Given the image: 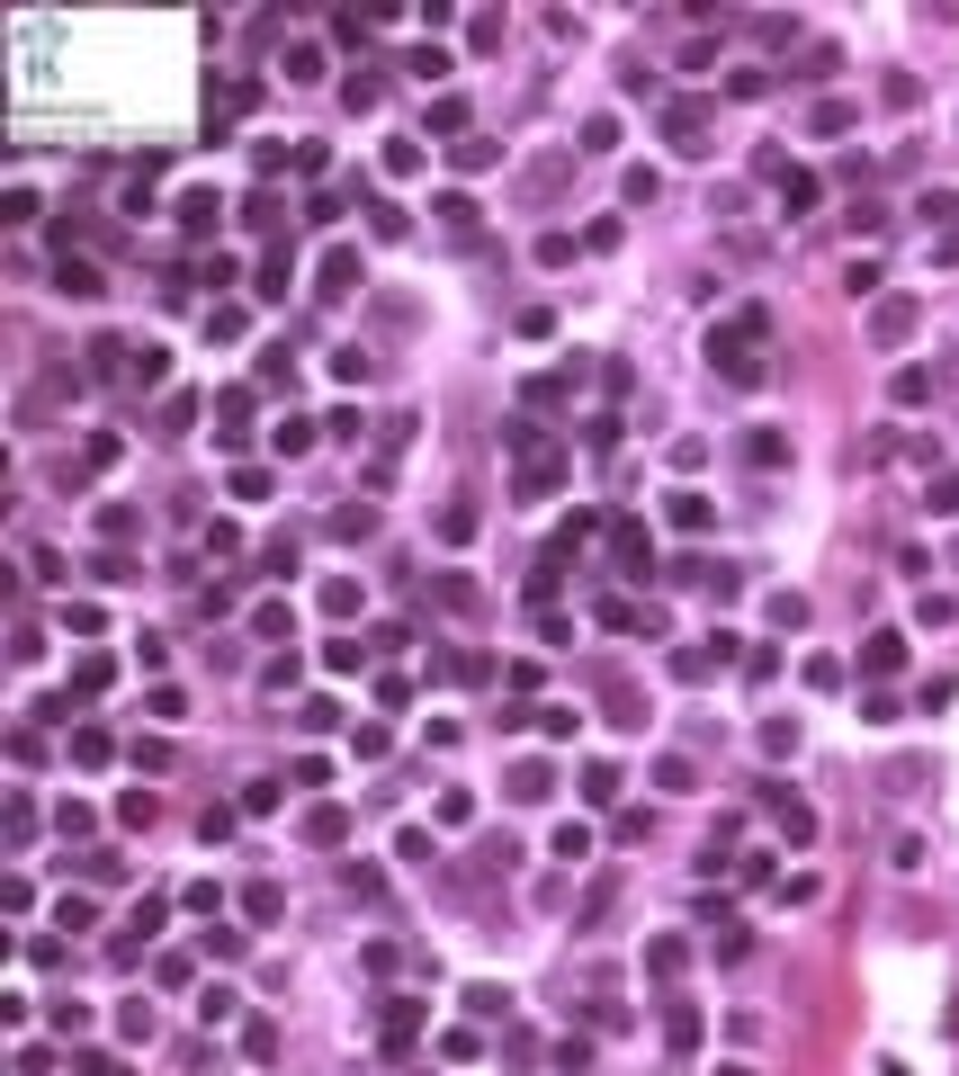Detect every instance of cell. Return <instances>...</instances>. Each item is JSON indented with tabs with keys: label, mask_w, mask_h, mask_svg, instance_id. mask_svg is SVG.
<instances>
[{
	"label": "cell",
	"mask_w": 959,
	"mask_h": 1076,
	"mask_svg": "<svg viewBox=\"0 0 959 1076\" xmlns=\"http://www.w3.org/2000/svg\"><path fill=\"white\" fill-rule=\"evenodd\" d=\"M269 440H279V458H305V449H314V422H297V413H288Z\"/></svg>",
	"instance_id": "obj_25"
},
{
	"label": "cell",
	"mask_w": 959,
	"mask_h": 1076,
	"mask_svg": "<svg viewBox=\"0 0 959 1076\" xmlns=\"http://www.w3.org/2000/svg\"><path fill=\"white\" fill-rule=\"evenodd\" d=\"M117 1032H126V1041H153V1004H144V996L117 1004Z\"/></svg>",
	"instance_id": "obj_24"
},
{
	"label": "cell",
	"mask_w": 959,
	"mask_h": 1076,
	"mask_svg": "<svg viewBox=\"0 0 959 1076\" xmlns=\"http://www.w3.org/2000/svg\"><path fill=\"white\" fill-rule=\"evenodd\" d=\"M10 843H19V852L36 843V807H28V798H10Z\"/></svg>",
	"instance_id": "obj_37"
},
{
	"label": "cell",
	"mask_w": 959,
	"mask_h": 1076,
	"mask_svg": "<svg viewBox=\"0 0 959 1076\" xmlns=\"http://www.w3.org/2000/svg\"><path fill=\"white\" fill-rule=\"evenodd\" d=\"M672 529H709V494H672Z\"/></svg>",
	"instance_id": "obj_30"
},
{
	"label": "cell",
	"mask_w": 959,
	"mask_h": 1076,
	"mask_svg": "<svg viewBox=\"0 0 959 1076\" xmlns=\"http://www.w3.org/2000/svg\"><path fill=\"white\" fill-rule=\"evenodd\" d=\"M887 395H897V404H924V395H933V368H897V386H887Z\"/></svg>",
	"instance_id": "obj_32"
},
{
	"label": "cell",
	"mask_w": 959,
	"mask_h": 1076,
	"mask_svg": "<svg viewBox=\"0 0 959 1076\" xmlns=\"http://www.w3.org/2000/svg\"><path fill=\"white\" fill-rule=\"evenodd\" d=\"M744 458H753V466H780V458H789V440H780V431H753V440H744Z\"/></svg>",
	"instance_id": "obj_29"
},
{
	"label": "cell",
	"mask_w": 959,
	"mask_h": 1076,
	"mask_svg": "<svg viewBox=\"0 0 959 1076\" xmlns=\"http://www.w3.org/2000/svg\"><path fill=\"white\" fill-rule=\"evenodd\" d=\"M583 798H592V807H610V798H619V772L592 763V772H583Z\"/></svg>",
	"instance_id": "obj_31"
},
{
	"label": "cell",
	"mask_w": 959,
	"mask_h": 1076,
	"mask_svg": "<svg viewBox=\"0 0 959 1076\" xmlns=\"http://www.w3.org/2000/svg\"><path fill=\"white\" fill-rule=\"evenodd\" d=\"M664 1041L672 1050H700V1014H691V1004H672V1014H664Z\"/></svg>",
	"instance_id": "obj_20"
},
{
	"label": "cell",
	"mask_w": 959,
	"mask_h": 1076,
	"mask_svg": "<svg viewBox=\"0 0 959 1076\" xmlns=\"http://www.w3.org/2000/svg\"><path fill=\"white\" fill-rule=\"evenodd\" d=\"M763 342H772V314H763V305H744L735 323H718V332H709V368H718L726 386H763Z\"/></svg>",
	"instance_id": "obj_1"
},
{
	"label": "cell",
	"mask_w": 959,
	"mask_h": 1076,
	"mask_svg": "<svg viewBox=\"0 0 959 1076\" xmlns=\"http://www.w3.org/2000/svg\"><path fill=\"white\" fill-rule=\"evenodd\" d=\"M646 969H655V978H681V969H691V951H681V942H655Z\"/></svg>",
	"instance_id": "obj_28"
},
{
	"label": "cell",
	"mask_w": 959,
	"mask_h": 1076,
	"mask_svg": "<svg viewBox=\"0 0 959 1076\" xmlns=\"http://www.w3.org/2000/svg\"><path fill=\"white\" fill-rule=\"evenodd\" d=\"M897 664H906V637L897 628H870L861 637V672H897Z\"/></svg>",
	"instance_id": "obj_7"
},
{
	"label": "cell",
	"mask_w": 959,
	"mask_h": 1076,
	"mask_svg": "<svg viewBox=\"0 0 959 1076\" xmlns=\"http://www.w3.org/2000/svg\"><path fill=\"white\" fill-rule=\"evenodd\" d=\"M243 915H251V924H279V880H251V889H243Z\"/></svg>",
	"instance_id": "obj_14"
},
{
	"label": "cell",
	"mask_w": 959,
	"mask_h": 1076,
	"mask_svg": "<svg viewBox=\"0 0 959 1076\" xmlns=\"http://www.w3.org/2000/svg\"><path fill=\"white\" fill-rule=\"evenodd\" d=\"M108 754H117V745H108V727H73V763H82V772H99Z\"/></svg>",
	"instance_id": "obj_13"
},
{
	"label": "cell",
	"mask_w": 959,
	"mask_h": 1076,
	"mask_svg": "<svg viewBox=\"0 0 959 1076\" xmlns=\"http://www.w3.org/2000/svg\"><path fill=\"white\" fill-rule=\"evenodd\" d=\"M377 1032H386V1050H403V1041L422 1032V1014H413V1004H386V1023H377Z\"/></svg>",
	"instance_id": "obj_19"
},
{
	"label": "cell",
	"mask_w": 959,
	"mask_h": 1076,
	"mask_svg": "<svg viewBox=\"0 0 959 1076\" xmlns=\"http://www.w3.org/2000/svg\"><path fill=\"white\" fill-rule=\"evenodd\" d=\"M54 288H63V297H99V269L63 251V260H54Z\"/></svg>",
	"instance_id": "obj_11"
},
{
	"label": "cell",
	"mask_w": 959,
	"mask_h": 1076,
	"mask_svg": "<svg viewBox=\"0 0 959 1076\" xmlns=\"http://www.w3.org/2000/svg\"><path fill=\"white\" fill-rule=\"evenodd\" d=\"M108 672H117L108 655H82V664H73V691H82V700H90V691H108Z\"/></svg>",
	"instance_id": "obj_22"
},
{
	"label": "cell",
	"mask_w": 959,
	"mask_h": 1076,
	"mask_svg": "<svg viewBox=\"0 0 959 1076\" xmlns=\"http://www.w3.org/2000/svg\"><path fill=\"white\" fill-rule=\"evenodd\" d=\"M619 566H628V574H655V538H646L637 520H619Z\"/></svg>",
	"instance_id": "obj_10"
},
{
	"label": "cell",
	"mask_w": 959,
	"mask_h": 1076,
	"mask_svg": "<svg viewBox=\"0 0 959 1076\" xmlns=\"http://www.w3.org/2000/svg\"><path fill=\"white\" fill-rule=\"evenodd\" d=\"M305 835H314V843H341V835H351V817H341V807H314Z\"/></svg>",
	"instance_id": "obj_27"
},
{
	"label": "cell",
	"mask_w": 959,
	"mask_h": 1076,
	"mask_svg": "<svg viewBox=\"0 0 959 1076\" xmlns=\"http://www.w3.org/2000/svg\"><path fill=\"white\" fill-rule=\"evenodd\" d=\"M735 646H744V637H726V628H718V637H700V646H681V655H672V672H681V682H709L718 664H735Z\"/></svg>",
	"instance_id": "obj_3"
},
{
	"label": "cell",
	"mask_w": 959,
	"mask_h": 1076,
	"mask_svg": "<svg viewBox=\"0 0 959 1076\" xmlns=\"http://www.w3.org/2000/svg\"><path fill=\"white\" fill-rule=\"evenodd\" d=\"M870 332H879V342H906V332H915V297H879L870 305Z\"/></svg>",
	"instance_id": "obj_6"
},
{
	"label": "cell",
	"mask_w": 959,
	"mask_h": 1076,
	"mask_svg": "<svg viewBox=\"0 0 959 1076\" xmlns=\"http://www.w3.org/2000/svg\"><path fill=\"white\" fill-rule=\"evenodd\" d=\"M763 807L780 817V835H789V843H807V835H816V807H807V798H789V789H763Z\"/></svg>",
	"instance_id": "obj_5"
},
{
	"label": "cell",
	"mask_w": 959,
	"mask_h": 1076,
	"mask_svg": "<svg viewBox=\"0 0 959 1076\" xmlns=\"http://www.w3.org/2000/svg\"><path fill=\"white\" fill-rule=\"evenodd\" d=\"M216 422H225L216 440H243V422H251V395H243V386H234V395H216Z\"/></svg>",
	"instance_id": "obj_16"
},
{
	"label": "cell",
	"mask_w": 959,
	"mask_h": 1076,
	"mask_svg": "<svg viewBox=\"0 0 959 1076\" xmlns=\"http://www.w3.org/2000/svg\"><path fill=\"white\" fill-rule=\"evenodd\" d=\"M359 288V251L351 243H332L323 260H314V297H351Z\"/></svg>",
	"instance_id": "obj_4"
},
{
	"label": "cell",
	"mask_w": 959,
	"mask_h": 1076,
	"mask_svg": "<svg viewBox=\"0 0 959 1076\" xmlns=\"http://www.w3.org/2000/svg\"><path fill=\"white\" fill-rule=\"evenodd\" d=\"M780 207H789V216L816 207V171H780Z\"/></svg>",
	"instance_id": "obj_15"
},
{
	"label": "cell",
	"mask_w": 959,
	"mask_h": 1076,
	"mask_svg": "<svg viewBox=\"0 0 959 1076\" xmlns=\"http://www.w3.org/2000/svg\"><path fill=\"white\" fill-rule=\"evenodd\" d=\"M403 225H413V216H403L395 197H377V207H368V234H377V243H403Z\"/></svg>",
	"instance_id": "obj_17"
},
{
	"label": "cell",
	"mask_w": 959,
	"mask_h": 1076,
	"mask_svg": "<svg viewBox=\"0 0 959 1076\" xmlns=\"http://www.w3.org/2000/svg\"><path fill=\"white\" fill-rule=\"evenodd\" d=\"M288 628H297L288 601H260V611H251V637H288Z\"/></svg>",
	"instance_id": "obj_18"
},
{
	"label": "cell",
	"mask_w": 959,
	"mask_h": 1076,
	"mask_svg": "<svg viewBox=\"0 0 959 1076\" xmlns=\"http://www.w3.org/2000/svg\"><path fill=\"white\" fill-rule=\"evenodd\" d=\"M386 171H395V180L422 171V144H413V134H395V144H386Z\"/></svg>",
	"instance_id": "obj_26"
},
{
	"label": "cell",
	"mask_w": 959,
	"mask_h": 1076,
	"mask_svg": "<svg viewBox=\"0 0 959 1076\" xmlns=\"http://www.w3.org/2000/svg\"><path fill=\"white\" fill-rule=\"evenodd\" d=\"M288 82H323V45H305V36L288 45Z\"/></svg>",
	"instance_id": "obj_21"
},
{
	"label": "cell",
	"mask_w": 959,
	"mask_h": 1076,
	"mask_svg": "<svg viewBox=\"0 0 959 1076\" xmlns=\"http://www.w3.org/2000/svg\"><path fill=\"white\" fill-rule=\"evenodd\" d=\"M449 162H457V171H494V162H503V144H485V134H457Z\"/></svg>",
	"instance_id": "obj_12"
},
{
	"label": "cell",
	"mask_w": 959,
	"mask_h": 1076,
	"mask_svg": "<svg viewBox=\"0 0 959 1076\" xmlns=\"http://www.w3.org/2000/svg\"><path fill=\"white\" fill-rule=\"evenodd\" d=\"M933 512H959V476H933Z\"/></svg>",
	"instance_id": "obj_38"
},
{
	"label": "cell",
	"mask_w": 959,
	"mask_h": 1076,
	"mask_svg": "<svg viewBox=\"0 0 959 1076\" xmlns=\"http://www.w3.org/2000/svg\"><path fill=\"white\" fill-rule=\"evenodd\" d=\"M82 880H99V889H108V880H126V861H117V852H82Z\"/></svg>",
	"instance_id": "obj_34"
},
{
	"label": "cell",
	"mask_w": 959,
	"mask_h": 1076,
	"mask_svg": "<svg viewBox=\"0 0 959 1076\" xmlns=\"http://www.w3.org/2000/svg\"><path fill=\"white\" fill-rule=\"evenodd\" d=\"M557 1067H565V1076H583V1067H592V1041H583V1032H565V1041H557Z\"/></svg>",
	"instance_id": "obj_33"
},
{
	"label": "cell",
	"mask_w": 959,
	"mask_h": 1076,
	"mask_svg": "<svg viewBox=\"0 0 959 1076\" xmlns=\"http://www.w3.org/2000/svg\"><path fill=\"white\" fill-rule=\"evenodd\" d=\"M691 781H700V772L681 763V754H664V763H655V789H691Z\"/></svg>",
	"instance_id": "obj_36"
},
{
	"label": "cell",
	"mask_w": 959,
	"mask_h": 1076,
	"mask_svg": "<svg viewBox=\"0 0 959 1076\" xmlns=\"http://www.w3.org/2000/svg\"><path fill=\"white\" fill-rule=\"evenodd\" d=\"M511 798H520V807L557 798V772H547V763H511Z\"/></svg>",
	"instance_id": "obj_9"
},
{
	"label": "cell",
	"mask_w": 959,
	"mask_h": 1076,
	"mask_svg": "<svg viewBox=\"0 0 959 1076\" xmlns=\"http://www.w3.org/2000/svg\"><path fill=\"white\" fill-rule=\"evenodd\" d=\"M323 611H332V620H351V611H359V583H351V574H332V583H323Z\"/></svg>",
	"instance_id": "obj_23"
},
{
	"label": "cell",
	"mask_w": 959,
	"mask_h": 1076,
	"mask_svg": "<svg viewBox=\"0 0 959 1076\" xmlns=\"http://www.w3.org/2000/svg\"><path fill=\"white\" fill-rule=\"evenodd\" d=\"M216 216H225L216 189H180V225H188V234H216Z\"/></svg>",
	"instance_id": "obj_8"
},
{
	"label": "cell",
	"mask_w": 959,
	"mask_h": 1076,
	"mask_svg": "<svg viewBox=\"0 0 959 1076\" xmlns=\"http://www.w3.org/2000/svg\"><path fill=\"white\" fill-rule=\"evenodd\" d=\"M234 503H269V476H260V466H234Z\"/></svg>",
	"instance_id": "obj_35"
},
{
	"label": "cell",
	"mask_w": 959,
	"mask_h": 1076,
	"mask_svg": "<svg viewBox=\"0 0 959 1076\" xmlns=\"http://www.w3.org/2000/svg\"><path fill=\"white\" fill-rule=\"evenodd\" d=\"M664 134H672V153H709L718 108H709V99H664Z\"/></svg>",
	"instance_id": "obj_2"
}]
</instances>
